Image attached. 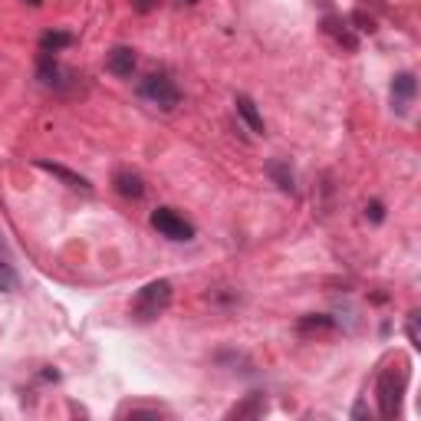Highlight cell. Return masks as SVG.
Masks as SVG:
<instances>
[{"label": "cell", "instance_id": "cell-9", "mask_svg": "<svg viewBox=\"0 0 421 421\" xmlns=\"http://www.w3.org/2000/svg\"><path fill=\"white\" fill-rule=\"evenodd\" d=\"M112 185H116L119 195H122V197H132V201H138V197L145 195L142 175H135V171H129V168H119L116 175H112Z\"/></svg>", "mask_w": 421, "mask_h": 421}, {"label": "cell", "instance_id": "cell-10", "mask_svg": "<svg viewBox=\"0 0 421 421\" xmlns=\"http://www.w3.org/2000/svg\"><path fill=\"white\" fill-rule=\"evenodd\" d=\"M234 106H237V116L247 122V129H251L253 135H263V132H267V126H263V116H260L257 102H253L251 96H244V92H241V96L234 99Z\"/></svg>", "mask_w": 421, "mask_h": 421}, {"label": "cell", "instance_id": "cell-3", "mask_svg": "<svg viewBox=\"0 0 421 421\" xmlns=\"http://www.w3.org/2000/svg\"><path fill=\"white\" fill-rule=\"evenodd\" d=\"M138 96L148 102V106L162 109V112H175L181 106V89L175 86V80L162 76V72H152V76H145L142 86H138Z\"/></svg>", "mask_w": 421, "mask_h": 421}, {"label": "cell", "instance_id": "cell-6", "mask_svg": "<svg viewBox=\"0 0 421 421\" xmlns=\"http://www.w3.org/2000/svg\"><path fill=\"white\" fill-rule=\"evenodd\" d=\"M36 168H43V171H50L53 178H60L66 185V188H72V191H82V195H92V185H89V178H82V175H76V171H70L66 165H56V162H46V158H40L36 162Z\"/></svg>", "mask_w": 421, "mask_h": 421}, {"label": "cell", "instance_id": "cell-19", "mask_svg": "<svg viewBox=\"0 0 421 421\" xmlns=\"http://www.w3.org/2000/svg\"><path fill=\"white\" fill-rule=\"evenodd\" d=\"M129 415H132V418H138V415H152L155 418V415H162V412H158V408H129Z\"/></svg>", "mask_w": 421, "mask_h": 421}, {"label": "cell", "instance_id": "cell-5", "mask_svg": "<svg viewBox=\"0 0 421 421\" xmlns=\"http://www.w3.org/2000/svg\"><path fill=\"white\" fill-rule=\"evenodd\" d=\"M135 50L132 46H112L109 50V56H106V70L112 72V76H119V80H129L135 72Z\"/></svg>", "mask_w": 421, "mask_h": 421}, {"label": "cell", "instance_id": "cell-18", "mask_svg": "<svg viewBox=\"0 0 421 421\" xmlns=\"http://www.w3.org/2000/svg\"><path fill=\"white\" fill-rule=\"evenodd\" d=\"M132 7L138 10V13H152V10L158 7V0H132Z\"/></svg>", "mask_w": 421, "mask_h": 421}, {"label": "cell", "instance_id": "cell-21", "mask_svg": "<svg viewBox=\"0 0 421 421\" xmlns=\"http://www.w3.org/2000/svg\"><path fill=\"white\" fill-rule=\"evenodd\" d=\"M178 4H197V0H178Z\"/></svg>", "mask_w": 421, "mask_h": 421}, {"label": "cell", "instance_id": "cell-15", "mask_svg": "<svg viewBox=\"0 0 421 421\" xmlns=\"http://www.w3.org/2000/svg\"><path fill=\"white\" fill-rule=\"evenodd\" d=\"M323 30L336 36V40H339V46H346V50H356V46H359V40L349 33V23H346V20H332V17H329V20L323 23Z\"/></svg>", "mask_w": 421, "mask_h": 421}, {"label": "cell", "instance_id": "cell-2", "mask_svg": "<svg viewBox=\"0 0 421 421\" xmlns=\"http://www.w3.org/2000/svg\"><path fill=\"white\" fill-rule=\"evenodd\" d=\"M408 386V372H405V362L398 366H388L378 378V415L382 418H398L402 412V395Z\"/></svg>", "mask_w": 421, "mask_h": 421}, {"label": "cell", "instance_id": "cell-11", "mask_svg": "<svg viewBox=\"0 0 421 421\" xmlns=\"http://www.w3.org/2000/svg\"><path fill=\"white\" fill-rule=\"evenodd\" d=\"M296 332L300 336H329V332H336V319L332 316H326V313H310V316H303L300 319V326H296Z\"/></svg>", "mask_w": 421, "mask_h": 421}, {"label": "cell", "instance_id": "cell-16", "mask_svg": "<svg viewBox=\"0 0 421 421\" xmlns=\"http://www.w3.org/2000/svg\"><path fill=\"white\" fill-rule=\"evenodd\" d=\"M13 290H17V273L10 263L0 260V293H13Z\"/></svg>", "mask_w": 421, "mask_h": 421}, {"label": "cell", "instance_id": "cell-14", "mask_svg": "<svg viewBox=\"0 0 421 421\" xmlns=\"http://www.w3.org/2000/svg\"><path fill=\"white\" fill-rule=\"evenodd\" d=\"M267 175H270L273 181H277V188H280V191H290V195L296 191V185H293V171H290V165H287V162H267Z\"/></svg>", "mask_w": 421, "mask_h": 421}, {"label": "cell", "instance_id": "cell-4", "mask_svg": "<svg viewBox=\"0 0 421 421\" xmlns=\"http://www.w3.org/2000/svg\"><path fill=\"white\" fill-rule=\"evenodd\" d=\"M152 227L162 234V237H168V241H191V237H195V224L185 221L175 207H158V211H152Z\"/></svg>", "mask_w": 421, "mask_h": 421}, {"label": "cell", "instance_id": "cell-17", "mask_svg": "<svg viewBox=\"0 0 421 421\" xmlns=\"http://www.w3.org/2000/svg\"><path fill=\"white\" fill-rule=\"evenodd\" d=\"M366 214H368V217H372V221H376V224H378V221H382V217H386V207L378 204V201H372V204L366 207Z\"/></svg>", "mask_w": 421, "mask_h": 421}, {"label": "cell", "instance_id": "cell-20", "mask_svg": "<svg viewBox=\"0 0 421 421\" xmlns=\"http://www.w3.org/2000/svg\"><path fill=\"white\" fill-rule=\"evenodd\" d=\"M23 4H30V7H40V4H43V0H23Z\"/></svg>", "mask_w": 421, "mask_h": 421}, {"label": "cell", "instance_id": "cell-7", "mask_svg": "<svg viewBox=\"0 0 421 421\" xmlns=\"http://www.w3.org/2000/svg\"><path fill=\"white\" fill-rule=\"evenodd\" d=\"M36 76H40V82H43L46 89H66V82H70V72L56 63L53 53L40 56V72H36Z\"/></svg>", "mask_w": 421, "mask_h": 421}, {"label": "cell", "instance_id": "cell-8", "mask_svg": "<svg viewBox=\"0 0 421 421\" xmlns=\"http://www.w3.org/2000/svg\"><path fill=\"white\" fill-rule=\"evenodd\" d=\"M415 92H418V80H415V72H398L392 82V102L398 112H405L408 109V102L415 99Z\"/></svg>", "mask_w": 421, "mask_h": 421}, {"label": "cell", "instance_id": "cell-13", "mask_svg": "<svg viewBox=\"0 0 421 421\" xmlns=\"http://www.w3.org/2000/svg\"><path fill=\"white\" fill-rule=\"evenodd\" d=\"M76 43V36L66 33V30H46L43 36H40V50L43 53H60V50H66V46Z\"/></svg>", "mask_w": 421, "mask_h": 421}, {"label": "cell", "instance_id": "cell-12", "mask_svg": "<svg viewBox=\"0 0 421 421\" xmlns=\"http://www.w3.org/2000/svg\"><path fill=\"white\" fill-rule=\"evenodd\" d=\"M263 412H267V398L260 392H253V395H247L244 402L234 405L231 412H227V418H260Z\"/></svg>", "mask_w": 421, "mask_h": 421}, {"label": "cell", "instance_id": "cell-1", "mask_svg": "<svg viewBox=\"0 0 421 421\" xmlns=\"http://www.w3.org/2000/svg\"><path fill=\"white\" fill-rule=\"evenodd\" d=\"M171 306V283L168 280H152L145 283L132 300V319L135 323H155L158 316L168 313Z\"/></svg>", "mask_w": 421, "mask_h": 421}]
</instances>
